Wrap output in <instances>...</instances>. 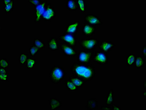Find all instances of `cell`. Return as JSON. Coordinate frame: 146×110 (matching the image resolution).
I'll use <instances>...</instances> for the list:
<instances>
[{"label":"cell","mask_w":146,"mask_h":110,"mask_svg":"<svg viewBox=\"0 0 146 110\" xmlns=\"http://www.w3.org/2000/svg\"><path fill=\"white\" fill-rule=\"evenodd\" d=\"M71 74L82 79L86 82L92 81L96 75L95 67L91 64H87L76 61L70 68Z\"/></svg>","instance_id":"cell-1"},{"label":"cell","mask_w":146,"mask_h":110,"mask_svg":"<svg viewBox=\"0 0 146 110\" xmlns=\"http://www.w3.org/2000/svg\"><path fill=\"white\" fill-rule=\"evenodd\" d=\"M49 75L51 82L57 85L64 79L66 75V72L62 66L56 65L51 68Z\"/></svg>","instance_id":"cell-2"},{"label":"cell","mask_w":146,"mask_h":110,"mask_svg":"<svg viewBox=\"0 0 146 110\" xmlns=\"http://www.w3.org/2000/svg\"><path fill=\"white\" fill-rule=\"evenodd\" d=\"M78 43L83 49L94 51L99 45L100 41L97 38H87L79 40Z\"/></svg>","instance_id":"cell-3"},{"label":"cell","mask_w":146,"mask_h":110,"mask_svg":"<svg viewBox=\"0 0 146 110\" xmlns=\"http://www.w3.org/2000/svg\"><path fill=\"white\" fill-rule=\"evenodd\" d=\"M94 51L81 50L78 52L76 56L77 62L90 64L93 58Z\"/></svg>","instance_id":"cell-4"},{"label":"cell","mask_w":146,"mask_h":110,"mask_svg":"<svg viewBox=\"0 0 146 110\" xmlns=\"http://www.w3.org/2000/svg\"><path fill=\"white\" fill-rule=\"evenodd\" d=\"M56 10L50 3H47L42 18V20L51 22L56 17Z\"/></svg>","instance_id":"cell-5"},{"label":"cell","mask_w":146,"mask_h":110,"mask_svg":"<svg viewBox=\"0 0 146 110\" xmlns=\"http://www.w3.org/2000/svg\"><path fill=\"white\" fill-rule=\"evenodd\" d=\"M109 56L108 54L101 51H97L93 54L92 60L99 65H107L109 62Z\"/></svg>","instance_id":"cell-6"},{"label":"cell","mask_w":146,"mask_h":110,"mask_svg":"<svg viewBox=\"0 0 146 110\" xmlns=\"http://www.w3.org/2000/svg\"><path fill=\"white\" fill-rule=\"evenodd\" d=\"M60 48L65 57H75L77 55L78 52L75 47L70 45L62 42L60 44Z\"/></svg>","instance_id":"cell-7"},{"label":"cell","mask_w":146,"mask_h":110,"mask_svg":"<svg viewBox=\"0 0 146 110\" xmlns=\"http://www.w3.org/2000/svg\"><path fill=\"white\" fill-rule=\"evenodd\" d=\"M58 39L63 43H66L75 47H76L77 39L76 35L63 33L59 36Z\"/></svg>","instance_id":"cell-8"},{"label":"cell","mask_w":146,"mask_h":110,"mask_svg":"<svg viewBox=\"0 0 146 110\" xmlns=\"http://www.w3.org/2000/svg\"><path fill=\"white\" fill-rule=\"evenodd\" d=\"M84 22L95 27L101 26L103 24L101 19L94 14H89L86 15L84 17Z\"/></svg>","instance_id":"cell-9"},{"label":"cell","mask_w":146,"mask_h":110,"mask_svg":"<svg viewBox=\"0 0 146 110\" xmlns=\"http://www.w3.org/2000/svg\"><path fill=\"white\" fill-rule=\"evenodd\" d=\"M47 3V1H44L40 4L35 6V23H39L42 21V15L44 13Z\"/></svg>","instance_id":"cell-10"},{"label":"cell","mask_w":146,"mask_h":110,"mask_svg":"<svg viewBox=\"0 0 146 110\" xmlns=\"http://www.w3.org/2000/svg\"><path fill=\"white\" fill-rule=\"evenodd\" d=\"M80 24V22L78 20L68 24L65 27L64 33L71 34L76 36L79 31Z\"/></svg>","instance_id":"cell-11"},{"label":"cell","mask_w":146,"mask_h":110,"mask_svg":"<svg viewBox=\"0 0 146 110\" xmlns=\"http://www.w3.org/2000/svg\"><path fill=\"white\" fill-rule=\"evenodd\" d=\"M96 27L84 23L82 25L81 31L83 35L86 37L93 36L97 31Z\"/></svg>","instance_id":"cell-12"},{"label":"cell","mask_w":146,"mask_h":110,"mask_svg":"<svg viewBox=\"0 0 146 110\" xmlns=\"http://www.w3.org/2000/svg\"><path fill=\"white\" fill-rule=\"evenodd\" d=\"M116 46V45L109 40H102L100 42L98 48L101 52L108 54Z\"/></svg>","instance_id":"cell-13"},{"label":"cell","mask_w":146,"mask_h":110,"mask_svg":"<svg viewBox=\"0 0 146 110\" xmlns=\"http://www.w3.org/2000/svg\"><path fill=\"white\" fill-rule=\"evenodd\" d=\"M47 46V49L51 51H58L60 49L58 40L56 37H53L48 40Z\"/></svg>","instance_id":"cell-14"},{"label":"cell","mask_w":146,"mask_h":110,"mask_svg":"<svg viewBox=\"0 0 146 110\" xmlns=\"http://www.w3.org/2000/svg\"><path fill=\"white\" fill-rule=\"evenodd\" d=\"M50 110H56L62 107V101L56 97H51L49 99Z\"/></svg>","instance_id":"cell-15"},{"label":"cell","mask_w":146,"mask_h":110,"mask_svg":"<svg viewBox=\"0 0 146 110\" xmlns=\"http://www.w3.org/2000/svg\"><path fill=\"white\" fill-rule=\"evenodd\" d=\"M98 101L97 98H91L87 100L85 108L88 110H96L98 108Z\"/></svg>","instance_id":"cell-16"},{"label":"cell","mask_w":146,"mask_h":110,"mask_svg":"<svg viewBox=\"0 0 146 110\" xmlns=\"http://www.w3.org/2000/svg\"><path fill=\"white\" fill-rule=\"evenodd\" d=\"M68 79L79 89L82 87L85 84L86 82L82 79L75 75L70 76Z\"/></svg>","instance_id":"cell-17"},{"label":"cell","mask_w":146,"mask_h":110,"mask_svg":"<svg viewBox=\"0 0 146 110\" xmlns=\"http://www.w3.org/2000/svg\"><path fill=\"white\" fill-rule=\"evenodd\" d=\"M114 91L112 89H110L108 92L106 97V105L111 107L114 102Z\"/></svg>","instance_id":"cell-18"},{"label":"cell","mask_w":146,"mask_h":110,"mask_svg":"<svg viewBox=\"0 0 146 110\" xmlns=\"http://www.w3.org/2000/svg\"><path fill=\"white\" fill-rule=\"evenodd\" d=\"M66 7L69 11L75 12L78 10L76 0H67L66 2Z\"/></svg>","instance_id":"cell-19"},{"label":"cell","mask_w":146,"mask_h":110,"mask_svg":"<svg viewBox=\"0 0 146 110\" xmlns=\"http://www.w3.org/2000/svg\"><path fill=\"white\" fill-rule=\"evenodd\" d=\"M136 55L134 53H130L126 57V64L128 67H132L134 66L136 58Z\"/></svg>","instance_id":"cell-20"},{"label":"cell","mask_w":146,"mask_h":110,"mask_svg":"<svg viewBox=\"0 0 146 110\" xmlns=\"http://www.w3.org/2000/svg\"><path fill=\"white\" fill-rule=\"evenodd\" d=\"M145 59L141 56H137L134 66L136 68L140 69L145 66Z\"/></svg>","instance_id":"cell-21"},{"label":"cell","mask_w":146,"mask_h":110,"mask_svg":"<svg viewBox=\"0 0 146 110\" xmlns=\"http://www.w3.org/2000/svg\"><path fill=\"white\" fill-rule=\"evenodd\" d=\"M37 63L36 60L34 57H29L25 64V67L28 70H33L35 68Z\"/></svg>","instance_id":"cell-22"},{"label":"cell","mask_w":146,"mask_h":110,"mask_svg":"<svg viewBox=\"0 0 146 110\" xmlns=\"http://www.w3.org/2000/svg\"><path fill=\"white\" fill-rule=\"evenodd\" d=\"M33 45L38 47L40 50H43L46 47V44L42 38H34Z\"/></svg>","instance_id":"cell-23"},{"label":"cell","mask_w":146,"mask_h":110,"mask_svg":"<svg viewBox=\"0 0 146 110\" xmlns=\"http://www.w3.org/2000/svg\"><path fill=\"white\" fill-rule=\"evenodd\" d=\"M64 84L65 88L68 91H76L79 89L69 79L65 80Z\"/></svg>","instance_id":"cell-24"},{"label":"cell","mask_w":146,"mask_h":110,"mask_svg":"<svg viewBox=\"0 0 146 110\" xmlns=\"http://www.w3.org/2000/svg\"><path fill=\"white\" fill-rule=\"evenodd\" d=\"M78 6V9L79 12L84 13L86 11L87 7L86 1V0H76Z\"/></svg>","instance_id":"cell-25"},{"label":"cell","mask_w":146,"mask_h":110,"mask_svg":"<svg viewBox=\"0 0 146 110\" xmlns=\"http://www.w3.org/2000/svg\"><path fill=\"white\" fill-rule=\"evenodd\" d=\"M15 1L12 0L10 3L6 5H3V12L6 14L11 13L15 8Z\"/></svg>","instance_id":"cell-26"},{"label":"cell","mask_w":146,"mask_h":110,"mask_svg":"<svg viewBox=\"0 0 146 110\" xmlns=\"http://www.w3.org/2000/svg\"><path fill=\"white\" fill-rule=\"evenodd\" d=\"M29 57V55L26 53L21 52L20 53L18 59L19 64L22 66H25Z\"/></svg>","instance_id":"cell-27"},{"label":"cell","mask_w":146,"mask_h":110,"mask_svg":"<svg viewBox=\"0 0 146 110\" xmlns=\"http://www.w3.org/2000/svg\"><path fill=\"white\" fill-rule=\"evenodd\" d=\"M40 50L38 47L35 46L34 45H32L29 48V56L31 57H34L36 56L39 53Z\"/></svg>","instance_id":"cell-28"},{"label":"cell","mask_w":146,"mask_h":110,"mask_svg":"<svg viewBox=\"0 0 146 110\" xmlns=\"http://www.w3.org/2000/svg\"><path fill=\"white\" fill-rule=\"evenodd\" d=\"M10 63L8 59L6 58H1L0 59V67L9 68V67Z\"/></svg>","instance_id":"cell-29"},{"label":"cell","mask_w":146,"mask_h":110,"mask_svg":"<svg viewBox=\"0 0 146 110\" xmlns=\"http://www.w3.org/2000/svg\"><path fill=\"white\" fill-rule=\"evenodd\" d=\"M0 81L3 82H9V74H0Z\"/></svg>","instance_id":"cell-30"},{"label":"cell","mask_w":146,"mask_h":110,"mask_svg":"<svg viewBox=\"0 0 146 110\" xmlns=\"http://www.w3.org/2000/svg\"><path fill=\"white\" fill-rule=\"evenodd\" d=\"M44 1L43 0H36V1H30V0H28V2L31 4L32 6H35L41 4L42 2Z\"/></svg>","instance_id":"cell-31"},{"label":"cell","mask_w":146,"mask_h":110,"mask_svg":"<svg viewBox=\"0 0 146 110\" xmlns=\"http://www.w3.org/2000/svg\"><path fill=\"white\" fill-rule=\"evenodd\" d=\"M146 45L145 44H143V47L141 50V55L142 57H143L144 59L146 58Z\"/></svg>","instance_id":"cell-32"},{"label":"cell","mask_w":146,"mask_h":110,"mask_svg":"<svg viewBox=\"0 0 146 110\" xmlns=\"http://www.w3.org/2000/svg\"><path fill=\"white\" fill-rule=\"evenodd\" d=\"M0 74H9V70L5 68L0 67Z\"/></svg>","instance_id":"cell-33"},{"label":"cell","mask_w":146,"mask_h":110,"mask_svg":"<svg viewBox=\"0 0 146 110\" xmlns=\"http://www.w3.org/2000/svg\"><path fill=\"white\" fill-rule=\"evenodd\" d=\"M100 109L101 110H112V107L108 106L107 105H102L101 106V108Z\"/></svg>","instance_id":"cell-34"},{"label":"cell","mask_w":146,"mask_h":110,"mask_svg":"<svg viewBox=\"0 0 146 110\" xmlns=\"http://www.w3.org/2000/svg\"><path fill=\"white\" fill-rule=\"evenodd\" d=\"M112 110H121V107L120 106L117 105L115 104H113L112 105Z\"/></svg>","instance_id":"cell-35"},{"label":"cell","mask_w":146,"mask_h":110,"mask_svg":"<svg viewBox=\"0 0 146 110\" xmlns=\"http://www.w3.org/2000/svg\"><path fill=\"white\" fill-rule=\"evenodd\" d=\"M12 1V0H3L2 1L3 2V5H6L10 3Z\"/></svg>","instance_id":"cell-36"},{"label":"cell","mask_w":146,"mask_h":110,"mask_svg":"<svg viewBox=\"0 0 146 110\" xmlns=\"http://www.w3.org/2000/svg\"><path fill=\"white\" fill-rule=\"evenodd\" d=\"M143 89H146L145 80H143Z\"/></svg>","instance_id":"cell-37"},{"label":"cell","mask_w":146,"mask_h":110,"mask_svg":"<svg viewBox=\"0 0 146 110\" xmlns=\"http://www.w3.org/2000/svg\"><path fill=\"white\" fill-rule=\"evenodd\" d=\"M146 90L145 89V90L143 91V93H142V95H143V97H146Z\"/></svg>","instance_id":"cell-38"}]
</instances>
